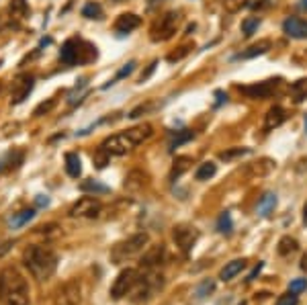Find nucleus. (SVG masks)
Wrapping results in <instances>:
<instances>
[{"label": "nucleus", "mask_w": 307, "mask_h": 305, "mask_svg": "<svg viewBox=\"0 0 307 305\" xmlns=\"http://www.w3.org/2000/svg\"><path fill=\"white\" fill-rule=\"evenodd\" d=\"M0 64H2V62H0Z\"/></svg>", "instance_id": "57"}, {"label": "nucleus", "mask_w": 307, "mask_h": 305, "mask_svg": "<svg viewBox=\"0 0 307 305\" xmlns=\"http://www.w3.org/2000/svg\"><path fill=\"white\" fill-rule=\"evenodd\" d=\"M192 160L189 158V156H183V158H176V162H174V174L176 176H180L187 168H189V164H191Z\"/></svg>", "instance_id": "38"}, {"label": "nucleus", "mask_w": 307, "mask_h": 305, "mask_svg": "<svg viewBox=\"0 0 307 305\" xmlns=\"http://www.w3.org/2000/svg\"><path fill=\"white\" fill-rule=\"evenodd\" d=\"M194 137V133L191 131V129H183V131H176V135L172 137V142H170V150H174V148H180L183 144H189L191 140Z\"/></svg>", "instance_id": "30"}, {"label": "nucleus", "mask_w": 307, "mask_h": 305, "mask_svg": "<svg viewBox=\"0 0 307 305\" xmlns=\"http://www.w3.org/2000/svg\"><path fill=\"white\" fill-rule=\"evenodd\" d=\"M274 205H276V195L274 192H267V195H262V199L258 201V213L262 217H269L274 209Z\"/></svg>", "instance_id": "22"}, {"label": "nucleus", "mask_w": 307, "mask_h": 305, "mask_svg": "<svg viewBox=\"0 0 307 305\" xmlns=\"http://www.w3.org/2000/svg\"><path fill=\"white\" fill-rule=\"evenodd\" d=\"M172 238H174V242H176V246L180 248L183 252H189L191 248L194 246V242H197V238H199V231L194 229L192 226H176L174 228V231H172Z\"/></svg>", "instance_id": "12"}, {"label": "nucleus", "mask_w": 307, "mask_h": 305, "mask_svg": "<svg viewBox=\"0 0 307 305\" xmlns=\"http://www.w3.org/2000/svg\"><path fill=\"white\" fill-rule=\"evenodd\" d=\"M150 242V235L148 233H135L131 235V238L119 242L117 246H113V250H111V260L115 262V265H121V262L129 260L137 254H142L146 250V246Z\"/></svg>", "instance_id": "4"}, {"label": "nucleus", "mask_w": 307, "mask_h": 305, "mask_svg": "<svg viewBox=\"0 0 307 305\" xmlns=\"http://www.w3.org/2000/svg\"><path fill=\"white\" fill-rule=\"evenodd\" d=\"M103 211V203L96 197H82L78 199L72 207H70V217H99V213Z\"/></svg>", "instance_id": "9"}, {"label": "nucleus", "mask_w": 307, "mask_h": 305, "mask_svg": "<svg viewBox=\"0 0 307 305\" xmlns=\"http://www.w3.org/2000/svg\"><path fill=\"white\" fill-rule=\"evenodd\" d=\"M146 174L142 170H133L129 172L127 176H125V189H129V191H137V189H142L146 185Z\"/></svg>", "instance_id": "21"}, {"label": "nucleus", "mask_w": 307, "mask_h": 305, "mask_svg": "<svg viewBox=\"0 0 307 305\" xmlns=\"http://www.w3.org/2000/svg\"><path fill=\"white\" fill-rule=\"evenodd\" d=\"M137 144H135L133 137L127 131H123V133H115V135L105 137L103 144H101V150H105L109 156H125Z\"/></svg>", "instance_id": "6"}, {"label": "nucleus", "mask_w": 307, "mask_h": 305, "mask_svg": "<svg viewBox=\"0 0 307 305\" xmlns=\"http://www.w3.org/2000/svg\"><path fill=\"white\" fill-rule=\"evenodd\" d=\"M23 265L31 272L33 279L37 281H47L49 276L58 268V256L49 246L43 244H33L25 248L23 252Z\"/></svg>", "instance_id": "1"}, {"label": "nucleus", "mask_w": 307, "mask_h": 305, "mask_svg": "<svg viewBox=\"0 0 307 305\" xmlns=\"http://www.w3.org/2000/svg\"><path fill=\"white\" fill-rule=\"evenodd\" d=\"M82 303V285L78 279L64 283L55 293V305H80Z\"/></svg>", "instance_id": "8"}, {"label": "nucleus", "mask_w": 307, "mask_h": 305, "mask_svg": "<svg viewBox=\"0 0 307 305\" xmlns=\"http://www.w3.org/2000/svg\"><path fill=\"white\" fill-rule=\"evenodd\" d=\"M33 86H35V78L31 74L19 76L10 90V105H21L25 99H29V94L33 92Z\"/></svg>", "instance_id": "11"}, {"label": "nucleus", "mask_w": 307, "mask_h": 305, "mask_svg": "<svg viewBox=\"0 0 307 305\" xmlns=\"http://www.w3.org/2000/svg\"><path fill=\"white\" fill-rule=\"evenodd\" d=\"M127 133L135 140V144L139 146V144H144L146 140H150L152 137V125H148V123H144V125H137V127H131V129H127Z\"/></svg>", "instance_id": "23"}, {"label": "nucleus", "mask_w": 307, "mask_h": 305, "mask_svg": "<svg viewBox=\"0 0 307 305\" xmlns=\"http://www.w3.org/2000/svg\"><path fill=\"white\" fill-rule=\"evenodd\" d=\"M299 250V244L295 238H291V235H283L281 242H278V254L281 256H289L293 252H297Z\"/></svg>", "instance_id": "24"}, {"label": "nucleus", "mask_w": 307, "mask_h": 305, "mask_svg": "<svg viewBox=\"0 0 307 305\" xmlns=\"http://www.w3.org/2000/svg\"><path fill=\"white\" fill-rule=\"evenodd\" d=\"M80 191L82 192H90V195H107V192H111V189L103 183H99V180L94 178H86L80 183Z\"/></svg>", "instance_id": "19"}, {"label": "nucleus", "mask_w": 307, "mask_h": 305, "mask_svg": "<svg viewBox=\"0 0 307 305\" xmlns=\"http://www.w3.org/2000/svg\"><path fill=\"white\" fill-rule=\"evenodd\" d=\"M82 17L86 19H103V6L99 2H86L82 6Z\"/></svg>", "instance_id": "28"}, {"label": "nucleus", "mask_w": 307, "mask_h": 305, "mask_svg": "<svg viewBox=\"0 0 307 305\" xmlns=\"http://www.w3.org/2000/svg\"><path fill=\"white\" fill-rule=\"evenodd\" d=\"M285 119H287V111L283 107H278V105L272 107L267 113V117H264V131H272L274 127L283 125Z\"/></svg>", "instance_id": "15"}, {"label": "nucleus", "mask_w": 307, "mask_h": 305, "mask_svg": "<svg viewBox=\"0 0 307 305\" xmlns=\"http://www.w3.org/2000/svg\"><path fill=\"white\" fill-rule=\"evenodd\" d=\"M158 2H162V0H150V6H154V4H158Z\"/></svg>", "instance_id": "52"}, {"label": "nucleus", "mask_w": 307, "mask_h": 305, "mask_svg": "<svg viewBox=\"0 0 307 305\" xmlns=\"http://www.w3.org/2000/svg\"><path fill=\"white\" fill-rule=\"evenodd\" d=\"M244 267H246V260H244V258L231 260V262H228V265L221 268V272H219V279H221V281H231L233 276H238V274L244 270Z\"/></svg>", "instance_id": "17"}, {"label": "nucleus", "mask_w": 307, "mask_h": 305, "mask_svg": "<svg viewBox=\"0 0 307 305\" xmlns=\"http://www.w3.org/2000/svg\"><path fill=\"white\" fill-rule=\"evenodd\" d=\"M303 224H307V203H305V207H303Z\"/></svg>", "instance_id": "50"}, {"label": "nucleus", "mask_w": 307, "mask_h": 305, "mask_svg": "<svg viewBox=\"0 0 307 305\" xmlns=\"http://www.w3.org/2000/svg\"><path fill=\"white\" fill-rule=\"evenodd\" d=\"M10 248H12V242H10V240H6V242H0V258H2V256L10 250Z\"/></svg>", "instance_id": "47"}, {"label": "nucleus", "mask_w": 307, "mask_h": 305, "mask_svg": "<svg viewBox=\"0 0 307 305\" xmlns=\"http://www.w3.org/2000/svg\"><path fill=\"white\" fill-rule=\"evenodd\" d=\"M180 21H183V17H180V12L178 10H168V12H164V15L160 19L154 21L152 25V29H150V39L152 41H168L176 29H178V25Z\"/></svg>", "instance_id": "5"}, {"label": "nucleus", "mask_w": 307, "mask_h": 305, "mask_svg": "<svg viewBox=\"0 0 307 305\" xmlns=\"http://www.w3.org/2000/svg\"><path fill=\"white\" fill-rule=\"evenodd\" d=\"M162 258H164V246H162V244L150 246L148 250L144 252V256H142V267H146V268H154V267H158V265H160Z\"/></svg>", "instance_id": "16"}, {"label": "nucleus", "mask_w": 307, "mask_h": 305, "mask_svg": "<svg viewBox=\"0 0 307 305\" xmlns=\"http://www.w3.org/2000/svg\"><path fill=\"white\" fill-rule=\"evenodd\" d=\"M250 148H230V150H226V152H221L219 154V160H223V162H233V160H238V158H242V156H248L250 154Z\"/></svg>", "instance_id": "25"}, {"label": "nucleus", "mask_w": 307, "mask_h": 305, "mask_svg": "<svg viewBox=\"0 0 307 305\" xmlns=\"http://www.w3.org/2000/svg\"><path fill=\"white\" fill-rule=\"evenodd\" d=\"M215 99H217V107H221L223 103H228V94L226 92H223V90H215Z\"/></svg>", "instance_id": "46"}, {"label": "nucleus", "mask_w": 307, "mask_h": 305, "mask_svg": "<svg viewBox=\"0 0 307 305\" xmlns=\"http://www.w3.org/2000/svg\"><path fill=\"white\" fill-rule=\"evenodd\" d=\"M33 217H35V209H25V211L17 213L15 217L10 219V226H12V228H23L25 224H29Z\"/></svg>", "instance_id": "29"}, {"label": "nucleus", "mask_w": 307, "mask_h": 305, "mask_svg": "<svg viewBox=\"0 0 307 305\" xmlns=\"http://www.w3.org/2000/svg\"><path fill=\"white\" fill-rule=\"evenodd\" d=\"M66 172H68V176H72V178H78L82 174L80 156L76 154V152H68V154H66Z\"/></svg>", "instance_id": "20"}, {"label": "nucleus", "mask_w": 307, "mask_h": 305, "mask_svg": "<svg viewBox=\"0 0 307 305\" xmlns=\"http://www.w3.org/2000/svg\"><path fill=\"white\" fill-rule=\"evenodd\" d=\"M276 305H299V299H297V293H289L287 295H281L276 299Z\"/></svg>", "instance_id": "41"}, {"label": "nucleus", "mask_w": 307, "mask_h": 305, "mask_svg": "<svg viewBox=\"0 0 307 305\" xmlns=\"http://www.w3.org/2000/svg\"><path fill=\"white\" fill-rule=\"evenodd\" d=\"M109 160H111V156L107 154L105 150L99 148V152L94 154V166H96V168H105V166L109 164Z\"/></svg>", "instance_id": "39"}, {"label": "nucleus", "mask_w": 307, "mask_h": 305, "mask_svg": "<svg viewBox=\"0 0 307 305\" xmlns=\"http://www.w3.org/2000/svg\"><path fill=\"white\" fill-rule=\"evenodd\" d=\"M96 47L86 43L82 39H68L66 43L62 45V51H60V60L64 66H78V64H88L92 60H96Z\"/></svg>", "instance_id": "3"}, {"label": "nucleus", "mask_w": 307, "mask_h": 305, "mask_svg": "<svg viewBox=\"0 0 307 305\" xmlns=\"http://www.w3.org/2000/svg\"><path fill=\"white\" fill-rule=\"evenodd\" d=\"M305 131H307V115H305Z\"/></svg>", "instance_id": "53"}, {"label": "nucleus", "mask_w": 307, "mask_h": 305, "mask_svg": "<svg viewBox=\"0 0 307 305\" xmlns=\"http://www.w3.org/2000/svg\"><path fill=\"white\" fill-rule=\"evenodd\" d=\"M0 90H2V82H0Z\"/></svg>", "instance_id": "55"}, {"label": "nucleus", "mask_w": 307, "mask_h": 305, "mask_svg": "<svg viewBox=\"0 0 307 305\" xmlns=\"http://www.w3.org/2000/svg\"><path fill=\"white\" fill-rule=\"evenodd\" d=\"M307 289V279H295V281H291V285H289V291L291 293H303V291Z\"/></svg>", "instance_id": "43"}, {"label": "nucleus", "mask_w": 307, "mask_h": 305, "mask_svg": "<svg viewBox=\"0 0 307 305\" xmlns=\"http://www.w3.org/2000/svg\"><path fill=\"white\" fill-rule=\"evenodd\" d=\"M242 305H246V303H242Z\"/></svg>", "instance_id": "56"}, {"label": "nucleus", "mask_w": 307, "mask_h": 305, "mask_svg": "<svg viewBox=\"0 0 307 305\" xmlns=\"http://www.w3.org/2000/svg\"><path fill=\"white\" fill-rule=\"evenodd\" d=\"M133 70H135V62L131 60V62H127V64H125V66L121 68V70L117 72V76H115L113 80H111V82H107V84H105L103 88H109V86H113L115 82H119V80H123V78H127V76H129V74H131Z\"/></svg>", "instance_id": "31"}, {"label": "nucleus", "mask_w": 307, "mask_h": 305, "mask_svg": "<svg viewBox=\"0 0 307 305\" xmlns=\"http://www.w3.org/2000/svg\"><path fill=\"white\" fill-rule=\"evenodd\" d=\"M291 94H293V99H295L297 103L307 99V78H301L297 82H293V84H291Z\"/></svg>", "instance_id": "26"}, {"label": "nucleus", "mask_w": 307, "mask_h": 305, "mask_svg": "<svg viewBox=\"0 0 307 305\" xmlns=\"http://www.w3.org/2000/svg\"><path fill=\"white\" fill-rule=\"evenodd\" d=\"M47 203H49L47 197H43V195H39V197H37V205H39V207H45Z\"/></svg>", "instance_id": "49"}, {"label": "nucleus", "mask_w": 307, "mask_h": 305, "mask_svg": "<svg viewBox=\"0 0 307 305\" xmlns=\"http://www.w3.org/2000/svg\"><path fill=\"white\" fill-rule=\"evenodd\" d=\"M260 270H262V262H258V267H256V268H254L252 272L248 274V279H246V281H254V279H256V274H258Z\"/></svg>", "instance_id": "48"}, {"label": "nucleus", "mask_w": 307, "mask_h": 305, "mask_svg": "<svg viewBox=\"0 0 307 305\" xmlns=\"http://www.w3.org/2000/svg\"><path fill=\"white\" fill-rule=\"evenodd\" d=\"M55 107V99H47V101H43L41 105H37L35 107V111H33V115L35 117H41V115H47L49 111Z\"/></svg>", "instance_id": "35"}, {"label": "nucleus", "mask_w": 307, "mask_h": 305, "mask_svg": "<svg viewBox=\"0 0 307 305\" xmlns=\"http://www.w3.org/2000/svg\"><path fill=\"white\" fill-rule=\"evenodd\" d=\"M246 4H248L246 0H223V8H226V12H238Z\"/></svg>", "instance_id": "36"}, {"label": "nucleus", "mask_w": 307, "mask_h": 305, "mask_svg": "<svg viewBox=\"0 0 307 305\" xmlns=\"http://www.w3.org/2000/svg\"><path fill=\"white\" fill-rule=\"evenodd\" d=\"M231 229H233L231 215H230V211H223V213L219 215V219H217V231H221V233H230Z\"/></svg>", "instance_id": "32"}, {"label": "nucleus", "mask_w": 307, "mask_h": 305, "mask_svg": "<svg viewBox=\"0 0 307 305\" xmlns=\"http://www.w3.org/2000/svg\"><path fill=\"white\" fill-rule=\"evenodd\" d=\"M139 25H142V19H139L135 12H123V15L115 21V31L119 35H127L133 29H137Z\"/></svg>", "instance_id": "14"}, {"label": "nucleus", "mask_w": 307, "mask_h": 305, "mask_svg": "<svg viewBox=\"0 0 307 305\" xmlns=\"http://www.w3.org/2000/svg\"><path fill=\"white\" fill-rule=\"evenodd\" d=\"M115 2H125V0H115Z\"/></svg>", "instance_id": "54"}, {"label": "nucleus", "mask_w": 307, "mask_h": 305, "mask_svg": "<svg viewBox=\"0 0 307 305\" xmlns=\"http://www.w3.org/2000/svg\"><path fill=\"white\" fill-rule=\"evenodd\" d=\"M10 10H12V15H17L21 19L27 12V2L25 0H10Z\"/></svg>", "instance_id": "37"}, {"label": "nucleus", "mask_w": 307, "mask_h": 305, "mask_svg": "<svg viewBox=\"0 0 307 305\" xmlns=\"http://www.w3.org/2000/svg\"><path fill=\"white\" fill-rule=\"evenodd\" d=\"M135 283H137V270H133V268L121 270L117 274L113 287H111V297H113V299H123L125 295L131 293V289L135 287Z\"/></svg>", "instance_id": "7"}, {"label": "nucleus", "mask_w": 307, "mask_h": 305, "mask_svg": "<svg viewBox=\"0 0 307 305\" xmlns=\"http://www.w3.org/2000/svg\"><path fill=\"white\" fill-rule=\"evenodd\" d=\"M258 25H260V19H258V17H248V19H244V21H242V33H244L246 37H252V35L256 33V29H258Z\"/></svg>", "instance_id": "33"}, {"label": "nucleus", "mask_w": 307, "mask_h": 305, "mask_svg": "<svg viewBox=\"0 0 307 305\" xmlns=\"http://www.w3.org/2000/svg\"><path fill=\"white\" fill-rule=\"evenodd\" d=\"M213 289H215V283H213L211 279H207V281H203V283L197 287V291H194V295H197L199 299H203V297H207L209 293H213Z\"/></svg>", "instance_id": "34"}, {"label": "nucleus", "mask_w": 307, "mask_h": 305, "mask_svg": "<svg viewBox=\"0 0 307 305\" xmlns=\"http://www.w3.org/2000/svg\"><path fill=\"white\" fill-rule=\"evenodd\" d=\"M0 303L29 305V285L17 267H6L0 270Z\"/></svg>", "instance_id": "2"}, {"label": "nucleus", "mask_w": 307, "mask_h": 305, "mask_svg": "<svg viewBox=\"0 0 307 305\" xmlns=\"http://www.w3.org/2000/svg\"><path fill=\"white\" fill-rule=\"evenodd\" d=\"M156 66H158V62H152V64L148 66V70L142 74V78H139V82H146V80H148V78L154 74V70H156Z\"/></svg>", "instance_id": "45"}, {"label": "nucleus", "mask_w": 307, "mask_h": 305, "mask_svg": "<svg viewBox=\"0 0 307 305\" xmlns=\"http://www.w3.org/2000/svg\"><path fill=\"white\" fill-rule=\"evenodd\" d=\"M269 49H270V41H269V39H262V41H258V43L250 45L246 51L238 53V55H235V60H250V58H256V55L267 53Z\"/></svg>", "instance_id": "18"}, {"label": "nucleus", "mask_w": 307, "mask_h": 305, "mask_svg": "<svg viewBox=\"0 0 307 305\" xmlns=\"http://www.w3.org/2000/svg\"><path fill=\"white\" fill-rule=\"evenodd\" d=\"M272 4V0H250L248 6L250 8H254V10H264V8H270Z\"/></svg>", "instance_id": "44"}, {"label": "nucleus", "mask_w": 307, "mask_h": 305, "mask_svg": "<svg viewBox=\"0 0 307 305\" xmlns=\"http://www.w3.org/2000/svg\"><path fill=\"white\" fill-rule=\"evenodd\" d=\"M192 47L191 45H183V47H178V51H174V53H170L168 55V62L170 64H174V62H178V60H183L185 55H189V51H191Z\"/></svg>", "instance_id": "42"}, {"label": "nucleus", "mask_w": 307, "mask_h": 305, "mask_svg": "<svg viewBox=\"0 0 307 305\" xmlns=\"http://www.w3.org/2000/svg\"><path fill=\"white\" fill-rule=\"evenodd\" d=\"M215 172H217V166L213 162H203L197 168V174L194 176H197V180H209L215 176Z\"/></svg>", "instance_id": "27"}, {"label": "nucleus", "mask_w": 307, "mask_h": 305, "mask_svg": "<svg viewBox=\"0 0 307 305\" xmlns=\"http://www.w3.org/2000/svg\"><path fill=\"white\" fill-rule=\"evenodd\" d=\"M154 107H156L154 103H146V105H139V107H135V109L131 111V113H129L127 117H129V119H137V117H142L144 113H148V111H152Z\"/></svg>", "instance_id": "40"}, {"label": "nucleus", "mask_w": 307, "mask_h": 305, "mask_svg": "<svg viewBox=\"0 0 307 305\" xmlns=\"http://www.w3.org/2000/svg\"><path fill=\"white\" fill-rule=\"evenodd\" d=\"M281 86V78H274V80H264V82H254V84H248V86H240L238 90L242 94H246L248 99H269L276 92V88Z\"/></svg>", "instance_id": "10"}, {"label": "nucleus", "mask_w": 307, "mask_h": 305, "mask_svg": "<svg viewBox=\"0 0 307 305\" xmlns=\"http://www.w3.org/2000/svg\"><path fill=\"white\" fill-rule=\"evenodd\" d=\"M283 31L291 39H307V21L299 17H289L283 23Z\"/></svg>", "instance_id": "13"}, {"label": "nucleus", "mask_w": 307, "mask_h": 305, "mask_svg": "<svg viewBox=\"0 0 307 305\" xmlns=\"http://www.w3.org/2000/svg\"><path fill=\"white\" fill-rule=\"evenodd\" d=\"M299 8H303V10H307V0H301V2H299Z\"/></svg>", "instance_id": "51"}]
</instances>
